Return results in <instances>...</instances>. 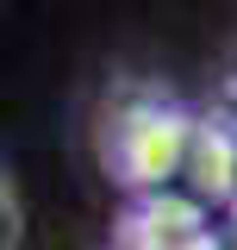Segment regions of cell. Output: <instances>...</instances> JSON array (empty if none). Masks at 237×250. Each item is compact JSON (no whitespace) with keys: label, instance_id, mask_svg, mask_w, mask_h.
Returning <instances> with one entry per match:
<instances>
[{"label":"cell","instance_id":"6da1fadb","mask_svg":"<svg viewBox=\"0 0 237 250\" xmlns=\"http://www.w3.org/2000/svg\"><path fill=\"white\" fill-rule=\"evenodd\" d=\"M187 138H194V113L156 88H138L118 106H106L100 169H106V182L131 188V194L169 188L181 175V163H187Z\"/></svg>","mask_w":237,"mask_h":250},{"label":"cell","instance_id":"7a4b0ae2","mask_svg":"<svg viewBox=\"0 0 237 250\" xmlns=\"http://www.w3.org/2000/svg\"><path fill=\"white\" fill-rule=\"evenodd\" d=\"M113 250H218V244H212V225H206L200 200L150 188V194L131 200V213L118 219Z\"/></svg>","mask_w":237,"mask_h":250},{"label":"cell","instance_id":"3957f363","mask_svg":"<svg viewBox=\"0 0 237 250\" xmlns=\"http://www.w3.org/2000/svg\"><path fill=\"white\" fill-rule=\"evenodd\" d=\"M181 175L194 182V200H218L231 207L237 194V138L218 119H194V138H187V163Z\"/></svg>","mask_w":237,"mask_h":250},{"label":"cell","instance_id":"277c9868","mask_svg":"<svg viewBox=\"0 0 237 250\" xmlns=\"http://www.w3.org/2000/svg\"><path fill=\"white\" fill-rule=\"evenodd\" d=\"M25 238V213H19V194H13V175L0 169V250H19Z\"/></svg>","mask_w":237,"mask_h":250}]
</instances>
